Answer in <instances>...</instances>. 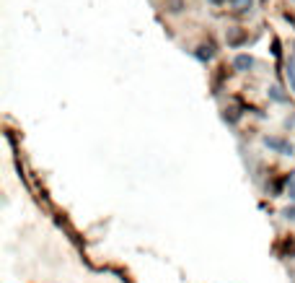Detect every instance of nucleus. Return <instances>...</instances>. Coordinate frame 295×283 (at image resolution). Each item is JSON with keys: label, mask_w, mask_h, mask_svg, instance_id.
Segmentation results:
<instances>
[{"label": "nucleus", "mask_w": 295, "mask_h": 283, "mask_svg": "<svg viewBox=\"0 0 295 283\" xmlns=\"http://www.w3.org/2000/svg\"><path fill=\"white\" fill-rule=\"evenodd\" d=\"M287 198L295 200V174L290 177V182H287Z\"/></svg>", "instance_id": "obj_7"}, {"label": "nucleus", "mask_w": 295, "mask_h": 283, "mask_svg": "<svg viewBox=\"0 0 295 283\" xmlns=\"http://www.w3.org/2000/svg\"><path fill=\"white\" fill-rule=\"evenodd\" d=\"M282 216H285L287 221H295V205H287V208H285V213H282Z\"/></svg>", "instance_id": "obj_8"}, {"label": "nucleus", "mask_w": 295, "mask_h": 283, "mask_svg": "<svg viewBox=\"0 0 295 283\" xmlns=\"http://www.w3.org/2000/svg\"><path fill=\"white\" fill-rule=\"evenodd\" d=\"M236 11H241V13L251 11V0H236Z\"/></svg>", "instance_id": "obj_6"}, {"label": "nucleus", "mask_w": 295, "mask_h": 283, "mask_svg": "<svg viewBox=\"0 0 295 283\" xmlns=\"http://www.w3.org/2000/svg\"><path fill=\"white\" fill-rule=\"evenodd\" d=\"M269 99L277 101V104H287V94H285L279 86H272V88H269Z\"/></svg>", "instance_id": "obj_3"}, {"label": "nucleus", "mask_w": 295, "mask_h": 283, "mask_svg": "<svg viewBox=\"0 0 295 283\" xmlns=\"http://www.w3.org/2000/svg\"><path fill=\"white\" fill-rule=\"evenodd\" d=\"M212 47H199V52H194V57H197V60H202V63H210L212 60Z\"/></svg>", "instance_id": "obj_4"}, {"label": "nucleus", "mask_w": 295, "mask_h": 283, "mask_svg": "<svg viewBox=\"0 0 295 283\" xmlns=\"http://www.w3.org/2000/svg\"><path fill=\"white\" fill-rule=\"evenodd\" d=\"M233 68H236L238 73H248L254 68V57L251 55H236L233 57Z\"/></svg>", "instance_id": "obj_2"}, {"label": "nucleus", "mask_w": 295, "mask_h": 283, "mask_svg": "<svg viewBox=\"0 0 295 283\" xmlns=\"http://www.w3.org/2000/svg\"><path fill=\"white\" fill-rule=\"evenodd\" d=\"M290 60L295 63V44H292V52H290Z\"/></svg>", "instance_id": "obj_9"}, {"label": "nucleus", "mask_w": 295, "mask_h": 283, "mask_svg": "<svg viewBox=\"0 0 295 283\" xmlns=\"http://www.w3.org/2000/svg\"><path fill=\"white\" fill-rule=\"evenodd\" d=\"M210 3H215V6H220V3H223V0H210Z\"/></svg>", "instance_id": "obj_10"}, {"label": "nucleus", "mask_w": 295, "mask_h": 283, "mask_svg": "<svg viewBox=\"0 0 295 283\" xmlns=\"http://www.w3.org/2000/svg\"><path fill=\"white\" fill-rule=\"evenodd\" d=\"M287 81H290V88L295 91V63L292 60L287 63Z\"/></svg>", "instance_id": "obj_5"}, {"label": "nucleus", "mask_w": 295, "mask_h": 283, "mask_svg": "<svg viewBox=\"0 0 295 283\" xmlns=\"http://www.w3.org/2000/svg\"><path fill=\"white\" fill-rule=\"evenodd\" d=\"M264 146L267 148H272V151H277V154H282V156H292V146L285 140V138H264Z\"/></svg>", "instance_id": "obj_1"}]
</instances>
